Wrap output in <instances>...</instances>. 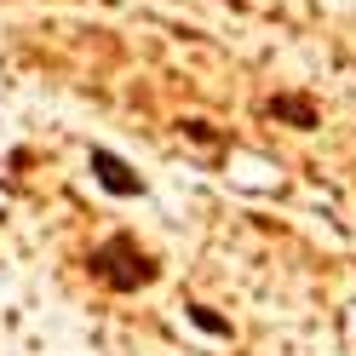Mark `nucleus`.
<instances>
[{
    "mask_svg": "<svg viewBox=\"0 0 356 356\" xmlns=\"http://www.w3.org/2000/svg\"><path fill=\"white\" fill-rule=\"evenodd\" d=\"M92 264H98V276H104L109 287H121V293H132V287H149V282H155V264H149V253H138L127 236L104 241Z\"/></svg>",
    "mask_w": 356,
    "mask_h": 356,
    "instance_id": "obj_1",
    "label": "nucleus"
},
{
    "mask_svg": "<svg viewBox=\"0 0 356 356\" xmlns=\"http://www.w3.org/2000/svg\"><path fill=\"white\" fill-rule=\"evenodd\" d=\"M92 172H98V184H104L109 195H138V190H144V178L132 172L115 149H92Z\"/></svg>",
    "mask_w": 356,
    "mask_h": 356,
    "instance_id": "obj_2",
    "label": "nucleus"
},
{
    "mask_svg": "<svg viewBox=\"0 0 356 356\" xmlns=\"http://www.w3.org/2000/svg\"><path fill=\"white\" fill-rule=\"evenodd\" d=\"M270 115L276 121H293L299 132H310V127H316V104L299 98V92H282V98H270Z\"/></svg>",
    "mask_w": 356,
    "mask_h": 356,
    "instance_id": "obj_3",
    "label": "nucleus"
},
{
    "mask_svg": "<svg viewBox=\"0 0 356 356\" xmlns=\"http://www.w3.org/2000/svg\"><path fill=\"white\" fill-rule=\"evenodd\" d=\"M190 322H195V327H207V333H230V322H225V316H213L207 305H190Z\"/></svg>",
    "mask_w": 356,
    "mask_h": 356,
    "instance_id": "obj_4",
    "label": "nucleus"
}]
</instances>
